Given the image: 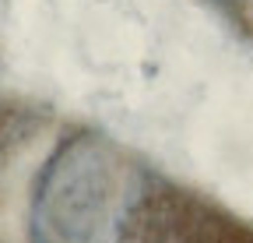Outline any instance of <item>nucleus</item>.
<instances>
[]
</instances>
